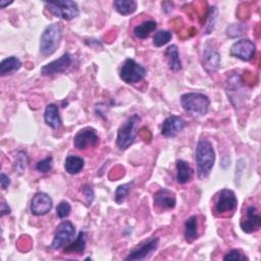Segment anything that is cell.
<instances>
[{
    "mask_svg": "<svg viewBox=\"0 0 261 261\" xmlns=\"http://www.w3.org/2000/svg\"><path fill=\"white\" fill-rule=\"evenodd\" d=\"M195 158L198 176L200 179H204L209 175L215 162V152L212 144L208 140L201 139L198 141Z\"/></svg>",
    "mask_w": 261,
    "mask_h": 261,
    "instance_id": "6da1fadb",
    "label": "cell"
},
{
    "mask_svg": "<svg viewBox=\"0 0 261 261\" xmlns=\"http://www.w3.org/2000/svg\"><path fill=\"white\" fill-rule=\"evenodd\" d=\"M181 107L193 116H203L208 112L210 100L202 93H186L180 97Z\"/></svg>",
    "mask_w": 261,
    "mask_h": 261,
    "instance_id": "7a4b0ae2",
    "label": "cell"
},
{
    "mask_svg": "<svg viewBox=\"0 0 261 261\" xmlns=\"http://www.w3.org/2000/svg\"><path fill=\"white\" fill-rule=\"evenodd\" d=\"M62 39V30L59 23H52L45 28L40 39V51L43 55H51L58 48Z\"/></svg>",
    "mask_w": 261,
    "mask_h": 261,
    "instance_id": "3957f363",
    "label": "cell"
},
{
    "mask_svg": "<svg viewBox=\"0 0 261 261\" xmlns=\"http://www.w3.org/2000/svg\"><path fill=\"white\" fill-rule=\"evenodd\" d=\"M141 120L139 114L130 115L118 128L117 130V138L116 144L119 149L125 150L127 149L134 142L136 138V124Z\"/></svg>",
    "mask_w": 261,
    "mask_h": 261,
    "instance_id": "277c9868",
    "label": "cell"
},
{
    "mask_svg": "<svg viewBox=\"0 0 261 261\" xmlns=\"http://www.w3.org/2000/svg\"><path fill=\"white\" fill-rule=\"evenodd\" d=\"M238 206V200L234 193L228 189H222L216 194L214 201V213L217 216H223L233 213Z\"/></svg>",
    "mask_w": 261,
    "mask_h": 261,
    "instance_id": "5b68a950",
    "label": "cell"
},
{
    "mask_svg": "<svg viewBox=\"0 0 261 261\" xmlns=\"http://www.w3.org/2000/svg\"><path fill=\"white\" fill-rule=\"evenodd\" d=\"M44 4L53 15L64 20L73 19L80 13L79 6L74 1L62 0L55 2H45Z\"/></svg>",
    "mask_w": 261,
    "mask_h": 261,
    "instance_id": "8992f818",
    "label": "cell"
},
{
    "mask_svg": "<svg viewBox=\"0 0 261 261\" xmlns=\"http://www.w3.org/2000/svg\"><path fill=\"white\" fill-rule=\"evenodd\" d=\"M120 79L126 84H136L146 76V68L132 58H128L122 64L119 71Z\"/></svg>",
    "mask_w": 261,
    "mask_h": 261,
    "instance_id": "52a82bcc",
    "label": "cell"
},
{
    "mask_svg": "<svg viewBox=\"0 0 261 261\" xmlns=\"http://www.w3.org/2000/svg\"><path fill=\"white\" fill-rule=\"evenodd\" d=\"M75 234V227L69 220H63L56 227L53 241L51 243V249L59 250L68 243H70Z\"/></svg>",
    "mask_w": 261,
    "mask_h": 261,
    "instance_id": "ba28073f",
    "label": "cell"
},
{
    "mask_svg": "<svg viewBox=\"0 0 261 261\" xmlns=\"http://www.w3.org/2000/svg\"><path fill=\"white\" fill-rule=\"evenodd\" d=\"M99 144V137L93 127H84L73 138V145L77 150H85L89 147H96Z\"/></svg>",
    "mask_w": 261,
    "mask_h": 261,
    "instance_id": "9c48e42d",
    "label": "cell"
},
{
    "mask_svg": "<svg viewBox=\"0 0 261 261\" xmlns=\"http://www.w3.org/2000/svg\"><path fill=\"white\" fill-rule=\"evenodd\" d=\"M241 228L247 233L257 231L261 226V217L258 213V209L255 205H250L246 208L244 216L240 221Z\"/></svg>",
    "mask_w": 261,
    "mask_h": 261,
    "instance_id": "30bf717a",
    "label": "cell"
},
{
    "mask_svg": "<svg viewBox=\"0 0 261 261\" xmlns=\"http://www.w3.org/2000/svg\"><path fill=\"white\" fill-rule=\"evenodd\" d=\"M255 51L256 46L251 40L242 39L232 44L229 53L231 56L237 57L243 61H249L254 57Z\"/></svg>",
    "mask_w": 261,
    "mask_h": 261,
    "instance_id": "8fae6325",
    "label": "cell"
},
{
    "mask_svg": "<svg viewBox=\"0 0 261 261\" xmlns=\"http://www.w3.org/2000/svg\"><path fill=\"white\" fill-rule=\"evenodd\" d=\"M159 239L158 238H150L143 243H141L138 247L133 249L128 255L124 258L125 260H143L150 256L158 247Z\"/></svg>",
    "mask_w": 261,
    "mask_h": 261,
    "instance_id": "7c38bea8",
    "label": "cell"
},
{
    "mask_svg": "<svg viewBox=\"0 0 261 261\" xmlns=\"http://www.w3.org/2000/svg\"><path fill=\"white\" fill-rule=\"evenodd\" d=\"M71 62H72L71 55L66 52V53L62 54L59 58L55 59L54 61L49 62L48 64L44 65L41 68V73L45 76H49V75H53V74H57V73H62L70 67Z\"/></svg>",
    "mask_w": 261,
    "mask_h": 261,
    "instance_id": "4fadbf2b",
    "label": "cell"
},
{
    "mask_svg": "<svg viewBox=\"0 0 261 261\" xmlns=\"http://www.w3.org/2000/svg\"><path fill=\"white\" fill-rule=\"evenodd\" d=\"M53 206V202L51 197L46 194L39 192L37 193L32 200L31 203V212L36 216H42L47 214Z\"/></svg>",
    "mask_w": 261,
    "mask_h": 261,
    "instance_id": "5bb4252c",
    "label": "cell"
},
{
    "mask_svg": "<svg viewBox=\"0 0 261 261\" xmlns=\"http://www.w3.org/2000/svg\"><path fill=\"white\" fill-rule=\"evenodd\" d=\"M186 126V120L177 115L168 116L162 123L161 134L166 138L175 137Z\"/></svg>",
    "mask_w": 261,
    "mask_h": 261,
    "instance_id": "9a60e30c",
    "label": "cell"
},
{
    "mask_svg": "<svg viewBox=\"0 0 261 261\" xmlns=\"http://www.w3.org/2000/svg\"><path fill=\"white\" fill-rule=\"evenodd\" d=\"M176 204L175 195L172 191L162 188L154 194V206L160 210H169Z\"/></svg>",
    "mask_w": 261,
    "mask_h": 261,
    "instance_id": "2e32d148",
    "label": "cell"
},
{
    "mask_svg": "<svg viewBox=\"0 0 261 261\" xmlns=\"http://www.w3.org/2000/svg\"><path fill=\"white\" fill-rule=\"evenodd\" d=\"M220 65V55L219 53L209 47H205L203 51V66L208 72H214L218 69Z\"/></svg>",
    "mask_w": 261,
    "mask_h": 261,
    "instance_id": "e0dca14e",
    "label": "cell"
},
{
    "mask_svg": "<svg viewBox=\"0 0 261 261\" xmlns=\"http://www.w3.org/2000/svg\"><path fill=\"white\" fill-rule=\"evenodd\" d=\"M44 119L46 124L52 128H58L61 125L62 120L59 114L58 106L56 104L51 103L47 105L44 112Z\"/></svg>",
    "mask_w": 261,
    "mask_h": 261,
    "instance_id": "ac0fdd59",
    "label": "cell"
},
{
    "mask_svg": "<svg viewBox=\"0 0 261 261\" xmlns=\"http://www.w3.org/2000/svg\"><path fill=\"white\" fill-rule=\"evenodd\" d=\"M165 57L167 59L168 66L172 71L176 72L181 69V61L179 58V52L176 45H170L165 50Z\"/></svg>",
    "mask_w": 261,
    "mask_h": 261,
    "instance_id": "d6986e66",
    "label": "cell"
},
{
    "mask_svg": "<svg viewBox=\"0 0 261 261\" xmlns=\"http://www.w3.org/2000/svg\"><path fill=\"white\" fill-rule=\"evenodd\" d=\"M21 67V61L15 56H9L0 63V75L5 76L17 71Z\"/></svg>",
    "mask_w": 261,
    "mask_h": 261,
    "instance_id": "ffe728a7",
    "label": "cell"
},
{
    "mask_svg": "<svg viewBox=\"0 0 261 261\" xmlns=\"http://www.w3.org/2000/svg\"><path fill=\"white\" fill-rule=\"evenodd\" d=\"M193 169L187 161L177 160L176 161V180L178 184H187L191 180L193 176Z\"/></svg>",
    "mask_w": 261,
    "mask_h": 261,
    "instance_id": "44dd1931",
    "label": "cell"
},
{
    "mask_svg": "<svg viewBox=\"0 0 261 261\" xmlns=\"http://www.w3.org/2000/svg\"><path fill=\"white\" fill-rule=\"evenodd\" d=\"M85 161L77 155H68L64 161V169L69 174H76L84 168Z\"/></svg>",
    "mask_w": 261,
    "mask_h": 261,
    "instance_id": "7402d4cb",
    "label": "cell"
},
{
    "mask_svg": "<svg viewBox=\"0 0 261 261\" xmlns=\"http://www.w3.org/2000/svg\"><path fill=\"white\" fill-rule=\"evenodd\" d=\"M198 220L196 215L190 216L185 222V239L188 243H193L198 238Z\"/></svg>",
    "mask_w": 261,
    "mask_h": 261,
    "instance_id": "603a6c76",
    "label": "cell"
},
{
    "mask_svg": "<svg viewBox=\"0 0 261 261\" xmlns=\"http://www.w3.org/2000/svg\"><path fill=\"white\" fill-rule=\"evenodd\" d=\"M157 28V23L154 20H147L143 23L137 25L134 30V34L138 39H146L150 36L152 32H154Z\"/></svg>",
    "mask_w": 261,
    "mask_h": 261,
    "instance_id": "cb8c5ba5",
    "label": "cell"
},
{
    "mask_svg": "<svg viewBox=\"0 0 261 261\" xmlns=\"http://www.w3.org/2000/svg\"><path fill=\"white\" fill-rule=\"evenodd\" d=\"M113 6L119 14L128 15L136 11L137 2L134 0H115Z\"/></svg>",
    "mask_w": 261,
    "mask_h": 261,
    "instance_id": "d4e9b609",
    "label": "cell"
},
{
    "mask_svg": "<svg viewBox=\"0 0 261 261\" xmlns=\"http://www.w3.org/2000/svg\"><path fill=\"white\" fill-rule=\"evenodd\" d=\"M86 248V234L84 231H80L77 238L73 243L65 247L64 253H83Z\"/></svg>",
    "mask_w": 261,
    "mask_h": 261,
    "instance_id": "484cf974",
    "label": "cell"
},
{
    "mask_svg": "<svg viewBox=\"0 0 261 261\" xmlns=\"http://www.w3.org/2000/svg\"><path fill=\"white\" fill-rule=\"evenodd\" d=\"M133 185H134V180H132L129 182H126V184H123V185H120L116 188L114 199H115V202L117 204H121L122 202H124V200L126 199V197L128 195V192H129L130 188L133 187Z\"/></svg>",
    "mask_w": 261,
    "mask_h": 261,
    "instance_id": "4316f807",
    "label": "cell"
},
{
    "mask_svg": "<svg viewBox=\"0 0 261 261\" xmlns=\"http://www.w3.org/2000/svg\"><path fill=\"white\" fill-rule=\"evenodd\" d=\"M29 163V158L25 152L23 151H17L16 154L14 155V168L17 170L19 173H22Z\"/></svg>",
    "mask_w": 261,
    "mask_h": 261,
    "instance_id": "83f0119b",
    "label": "cell"
},
{
    "mask_svg": "<svg viewBox=\"0 0 261 261\" xmlns=\"http://www.w3.org/2000/svg\"><path fill=\"white\" fill-rule=\"evenodd\" d=\"M172 38V34L169 31H158L153 37V45L156 47H161L167 44Z\"/></svg>",
    "mask_w": 261,
    "mask_h": 261,
    "instance_id": "f1b7e54d",
    "label": "cell"
},
{
    "mask_svg": "<svg viewBox=\"0 0 261 261\" xmlns=\"http://www.w3.org/2000/svg\"><path fill=\"white\" fill-rule=\"evenodd\" d=\"M53 166V158L52 156H47L46 158L40 160L36 164V169L42 173H47L52 169Z\"/></svg>",
    "mask_w": 261,
    "mask_h": 261,
    "instance_id": "f546056e",
    "label": "cell"
},
{
    "mask_svg": "<svg viewBox=\"0 0 261 261\" xmlns=\"http://www.w3.org/2000/svg\"><path fill=\"white\" fill-rule=\"evenodd\" d=\"M70 210H71V207H70L69 203L62 201L56 207V214L59 218L62 219V218L67 217L70 214Z\"/></svg>",
    "mask_w": 261,
    "mask_h": 261,
    "instance_id": "4dcf8cb0",
    "label": "cell"
},
{
    "mask_svg": "<svg viewBox=\"0 0 261 261\" xmlns=\"http://www.w3.org/2000/svg\"><path fill=\"white\" fill-rule=\"evenodd\" d=\"M223 260H248V258L243 255V253L238 249H232L226 253L223 257Z\"/></svg>",
    "mask_w": 261,
    "mask_h": 261,
    "instance_id": "1f68e13d",
    "label": "cell"
},
{
    "mask_svg": "<svg viewBox=\"0 0 261 261\" xmlns=\"http://www.w3.org/2000/svg\"><path fill=\"white\" fill-rule=\"evenodd\" d=\"M83 194L85 195V197L87 199V204L91 205V203L94 200V191H93V189L90 186L86 185L83 188Z\"/></svg>",
    "mask_w": 261,
    "mask_h": 261,
    "instance_id": "d6a6232c",
    "label": "cell"
},
{
    "mask_svg": "<svg viewBox=\"0 0 261 261\" xmlns=\"http://www.w3.org/2000/svg\"><path fill=\"white\" fill-rule=\"evenodd\" d=\"M0 185L2 190H6L10 185V178L3 172L0 174Z\"/></svg>",
    "mask_w": 261,
    "mask_h": 261,
    "instance_id": "836d02e7",
    "label": "cell"
},
{
    "mask_svg": "<svg viewBox=\"0 0 261 261\" xmlns=\"http://www.w3.org/2000/svg\"><path fill=\"white\" fill-rule=\"evenodd\" d=\"M10 207L2 200V202H1V209H0V214H1V216H4L5 214H9L10 213Z\"/></svg>",
    "mask_w": 261,
    "mask_h": 261,
    "instance_id": "e575fe53",
    "label": "cell"
},
{
    "mask_svg": "<svg viewBox=\"0 0 261 261\" xmlns=\"http://www.w3.org/2000/svg\"><path fill=\"white\" fill-rule=\"evenodd\" d=\"M10 3H11V2H6V1L1 0V1H0V7H1V8H5V7L8 6Z\"/></svg>",
    "mask_w": 261,
    "mask_h": 261,
    "instance_id": "d590c367",
    "label": "cell"
}]
</instances>
